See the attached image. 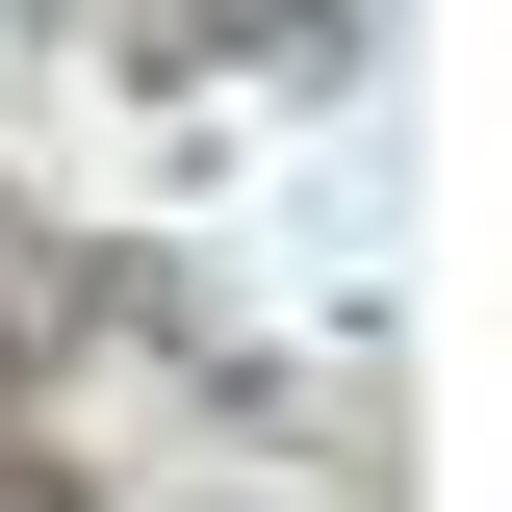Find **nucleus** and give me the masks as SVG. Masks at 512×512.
<instances>
[{"label":"nucleus","mask_w":512,"mask_h":512,"mask_svg":"<svg viewBox=\"0 0 512 512\" xmlns=\"http://www.w3.org/2000/svg\"><path fill=\"white\" fill-rule=\"evenodd\" d=\"M0 512H77V461H0Z\"/></svg>","instance_id":"1"}]
</instances>
